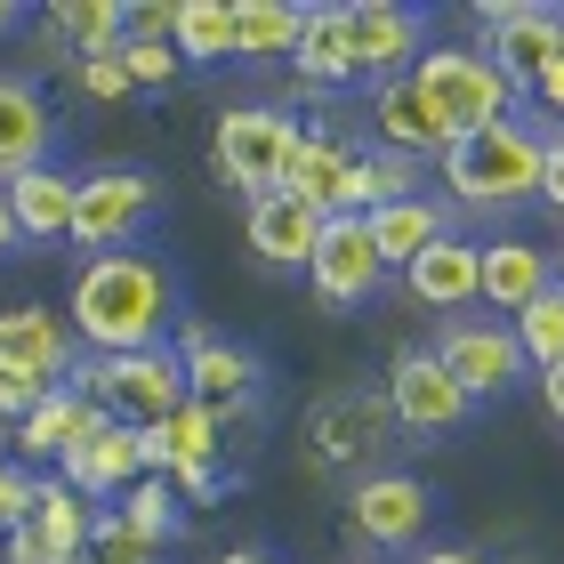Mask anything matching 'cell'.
Returning <instances> with one entry per match:
<instances>
[{
    "label": "cell",
    "mask_w": 564,
    "mask_h": 564,
    "mask_svg": "<svg viewBox=\"0 0 564 564\" xmlns=\"http://www.w3.org/2000/svg\"><path fill=\"white\" fill-rule=\"evenodd\" d=\"M218 420H226V412H210V403H194V395H186L162 427H145V435H138L145 476H170V468H210V459H218Z\"/></svg>",
    "instance_id": "20"
},
{
    "label": "cell",
    "mask_w": 564,
    "mask_h": 564,
    "mask_svg": "<svg viewBox=\"0 0 564 564\" xmlns=\"http://www.w3.org/2000/svg\"><path fill=\"white\" fill-rule=\"evenodd\" d=\"M113 517L138 532V541H153V549H170L177 532H186V517H177V492H170V476H138L130 492L113 500Z\"/></svg>",
    "instance_id": "31"
},
{
    "label": "cell",
    "mask_w": 564,
    "mask_h": 564,
    "mask_svg": "<svg viewBox=\"0 0 564 564\" xmlns=\"http://www.w3.org/2000/svg\"><path fill=\"white\" fill-rule=\"evenodd\" d=\"M153 556H162V549H153V541H138V532L121 524L113 508H97V532H89V564H153Z\"/></svg>",
    "instance_id": "35"
},
{
    "label": "cell",
    "mask_w": 564,
    "mask_h": 564,
    "mask_svg": "<svg viewBox=\"0 0 564 564\" xmlns=\"http://www.w3.org/2000/svg\"><path fill=\"white\" fill-rule=\"evenodd\" d=\"M177 371H186V395L210 403V412H226V403H242L250 388H259V355L218 339V330H202V323L177 330Z\"/></svg>",
    "instance_id": "14"
},
{
    "label": "cell",
    "mask_w": 564,
    "mask_h": 564,
    "mask_svg": "<svg viewBox=\"0 0 564 564\" xmlns=\"http://www.w3.org/2000/svg\"><path fill=\"white\" fill-rule=\"evenodd\" d=\"M476 250L468 235H444V242H427L412 267H403V291H412L420 306H435V315H452V306H468L476 299Z\"/></svg>",
    "instance_id": "21"
},
{
    "label": "cell",
    "mask_w": 564,
    "mask_h": 564,
    "mask_svg": "<svg viewBox=\"0 0 564 564\" xmlns=\"http://www.w3.org/2000/svg\"><path fill=\"white\" fill-rule=\"evenodd\" d=\"M170 48H177V65H226L235 57V9H226V0H177L170 9Z\"/></svg>",
    "instance_id": "27"
},
{
    "label": "cell",
    "mask_w": 564,
    "mask_h": 564,
    "mask_svg": "<svg viewBox=\"0 0 564 564\" xmlns=\"http://www.w3.org/2000/svg\"><path fill=\"white\" fill-rule=\"evenodd\" d=\"M306 282H315L323 306H371L379 299L388 267H379L364 218H323V242H315V259H306Z\"/></svg>",
    "instance_id": "12"
},
{
    "label": "cell",
    "mask_w": 564,
    "mask_h": 564,
    "mask_svg": "<svg viewBox=\"0 0 564 564\" xmlns=\"http://www.w3.org/2000/svg\"><path fill=\"white\" fill-rule=\"evenodd\" d=\"M371 130H379V153H412V162L452 145V130L412 97V82H379L371 89Z\"/></svg>",
    "instance_id": "23"
},
{
    "label": "cell",
    "mask_w": 564,
    "mask_h": 564,
    "mask_svg": "<svg viewBox=\"0 0 564 564\" xmlns=\"http://www.w3.org/2000/svg\"><path fill=\"white\" fill-rule=\"evenodd\" d=\"M541 202L564 218V130H556V138H541Z\"/></svg>",
    "instance_id": "39"
},
{
    "label": "cell",
    "mask_w": 564,
    "mask_h": 564,
    "mask_svg": "<svg viewBox=\"0 0 564 564\" xmlns=\"http://www.w3.org/2000/svg\"><path fill=\"white\" fill-rule=\"evenodd\" d=\"M121 73H130V89H170L177 82V48L170 41H138V33H121Z\"/></svg>",
    "instance_id": "34"
},
{
    "label": "cell",
    "mask_w": 564,
    "mask_h": 564,
    "mask_svg": "<svg viewBox=\"0 0 564 564\" xmlns=\"http://www.w3.org/2000/svg\"><path fill=\"white\" fill-rule=\"evenodd\" d=\"M73 355H82V339H73L65 315H48V306H9L0 315V364L41 379V388H65Z\"/></svg>",
    "instance_id": "15"
},
{
    "label": "cell",
    "mask_w": 564,
    "mask_h": 564,
    "mask_svg": "<svg viewBox=\"0 0 564 564\" xmlns=\"http://www.w3.org/2000/svg\"><path fill=\"white\" fill-rule=\"evenodd\" d=\"M89 532H97V500H82L57 476H33V541L57 564H73V556H89Z\"/></svg>",
    "instance_id": "25"
},
{
    "label": "cell",
    "mask_w": 564,
    "mask_h": 564,
    "mask_svg": "<svg viewBox=\"0 0 564 564\" xmlns=\"http://www.w3.org/2000/svg\"><path fill=\"white\" fill-rule=\"evenodd\" d=\"M427 162H412V153H364V210H388V202H412L420 194Z\"/></svg>",
    "instance_id": "33"
},
{
    "label": "cell",
    "mask_w": 564,
    "mask_h": 564,
    "mask_svg": "<svg viewBox=\"0 0 564 564\" xmlns=\"http://www.w3.org/2000/svg\"><path fill=\"white\" fill-rule=\"evenodd\" d=\"M291 145H299V121L291 113H274V106H226L218 113V138H210V162H218V177L242 202H259V194L282 186Z\"/></svg>",
    "instance_id": "5"
},
{
    "label": "cell",
    "mask_w": 564,
    "mask_h": 564,
    "mask_svg": "<svg viewBox=\"0 0 564 564\" xmlns=\"http://www.w3.org/2000/svg\"><path fill=\"white\" fill-rule=\"evenodd\" d=\"M420 564H484V556H476V549H459V541H452V549H427Z\"/></svg>",
    "instance_id": "43"
},
{
    "label": "cell",
    "mask_w": 564,
    "mask_h": 564,
    "mask_svg": "<svg viewBox=\"0 0 564 564\" xmlns=\"http://www.w3.org/2000/svg\"><path fill=\"white\" fill-rule=\"evenodd\" d=\"M556 282V259L549 250H532V242H484L476 250V299L492 306V315H517V306H532Z\"/></svg>",
    "instance_id": "17"
},
{
    "label": "cell",
    "mask_w": 564,
    "mask_h": 564,
    "mask_svg": "<svg viewBox=\"0 0 564 564\" xmlns=\"http://www.w3.org/2000/svg\"><path fill=\"white\" fill-rule=\"evenodd\" d=\"M508 339H517V355H524V364H541V371L564 364V291H556V282H549L532 306L508 315Z\"/></svg>",
    "instance_id": "32"
},
{
    "label": "cell",
    "mask_w": 564,
    "mask_h": 564,
    "mask_svg": "<svg viewBox=\"0 0 564 564\" xmlns=\"http://www.w3.org/2000/svg\"><path fill=\"white\" fill-rule=\"evenodd\" d=\"M48 24L73 41V57H106V48H121V33H130V9H121V0H57Z\"/></svg>",
    "instance_id": "30"
},
{
    "label": "cell",
    "mask_w": 564,
    "mask_h": 564,
    "mask_svg": "<svg viewBox=\"0 0 564 564\" xmlns=\"http://www.w3.org/2000/svg\"><path fill=\"white\" fill-rule=\"evenodd\" d=\"M532 97H541L549 113H564V33H556V48H549V65L532 73Z\"/></svg>",
    "instance_id": "41"
},
{
    "label": "cell",
    "mask_w": 564,
    "mask_h": 564,
    "mask_svg": "<svg viewBox=\"0 0 564 564\" xmlns=\"http://www.w3.org/2000/svg\"><path fill=\"white\" fill-rule=\"evenodd\" d=\"M364 235H371V250H379V267H412L427 242L452 235V218H444V202L412 194V202H388V210H364Z\"/></svg>",
    "instance_id": "24"
},
{
    "label": "cell",
    "mask_w": 564,
    "mask_h": 564,
    "mask_svg": "<svg viewBox=\"0 0 564 564\" xmlns=\"http://www.w3.org/2000/svg\"><path fill=\"white\" fill-rule=\"evenodd\" d=\"M89 412H97V403H82L73 388H48V395L33 403V412H24V420L9 427V444H24L33 459H57V452L73 444V435L89 427Z\"/></svg>",
    "instance_id": "29"
},
{
    "label": "cell",
    "mask_w": 564,
    "mask_h": 564,
    "mask_svg": "<svg viewBox=\"0 0 564 564\" xmlns=\"http://www.w3.org/2000/svg\"><path fill=\"white\" fill-rule=\"evenodd\" d=\"M170 492H186V500H218L226 492V468L210 459V468H170Z\"/></svg>",
    "instance_id": "40"
},
{
    "label": "cell",
    "mask_w": 564,
    "mask_h": 564,
    "mask_svg": "<svg viewBox=\"0 0 564 564\" xmlns=\"http://www.w3.org/2000/svg\"><path fill=\"white\" fill-rule=\"evenodd\" d=\"M403 82H412V97L444 121L452 138H468V130H484V121L517 113V89L500 82V65L484 57V48H427Z\"/></svg>",
    "instance_id": "3"
},
{
    "label": "cell",
    "mask_w": 564,
    "mask_h": 564,
    "mask_svg": "<svg viewBox=\"0 0 564 564\" xmlns=\"http://www.w3.org/2000/svg\"><path fill=\"white\" fill-rule=\"evenodd\" d=\"M347 162L355 153L339 138H323V130H306L291 145V162H282V186L274 194H291L299 210H315V218H339V194H347Z\"/></svg>",
    "instance_id": "19"
},
{
    "label": "cell",
    "mask_w": 564,
    "mask_h": 564,
    "mask_svg": "<svg viewBox=\"0 0 564 564\" xmlns=\"http://www.w3.org/2000/svg\"><path fill=\"white\" fill-rule=\"evenodd\" d=\"M476 24L492 33V48H484V57H492V65H500V82L524 97V89H532V73L549 65L556 33H564V9H549V0H484Z\"/></svg>",
    "instance_id": "8"
},
{
    "label": "cell",
    "mask_w": 564,
    "mask_h": 564,
    "mask_svg": "<svg viewBox=\"0 0 564 564\" xmlns=\"http://www.w3.org/2000/svg\"><path fill=\"white\" fill-rule=\"evenodd\" d=\"M556 291H564V259H556Z\"/></svg>",
    "instance_id": "47"
},
{
    "label": "cell",
    "mask_w": 564,
    "mask_h": 564,
    "mask_svg": "<svg viewBox=\"0 0 564 564\" xmlns=\"http://www.w3.org/2000/svg\"><path fill=\"white\" fill-rule=\"evenodd\" d=\"M153 218H162V177H145V170H97V177H82V194H73L65 242H82L89 259H106V250H130Z\"/></svg>",
    "instance_id": "4"
},
{
    "label": "cell",
    "mask_w": 564,
    "mask_h": 564,
    "mask_svg": "<svg viewBox=\"0 0 564 564\" xmlns=\"http://www.w3.org/2000/svg\"><path fill=\"white\" fill-rule=\"evenodd\" d=\"M476 403L452 388V371L435 364L427 347H403L395 364H388V420L395 427H412V435H452V427H468Z\"/></svg>",
    "instance_id": "9"
},
{
    "label": "cell",
    "mask_w": 564,
    "mask_h": 564,
    "mask_svg": "<svg viewBox=\"0 0 564 564\" xmlns=\"http://www.w3.org/2000/svg\"><path fill=\"white\" fill-rule=\"evenodd\" d=\"M541 395H549V420L564 427V364H556V371H541Z\"/></svg>",
    "instance_id": "42"
},
{
    "label": "cell",
    "mask_w": 564,
    "mask_h": 564,
    "mask_svg": "<svg viewBox=\"0 0 564 564\" xmlns=\"http://www.w3.org/2000/svg\"><path fill=\"white\" fill-rule=\"evenodd\" d=\"M291 57H299V89H347V82H364L339 9H315V0H306V24H299V48H291Z\"/></svg>",
    "instance_id": "26"
},
{
    "label": "cell",
    "mask_w": 564,
    "mask_h": 564,
    "mask_svg": "<svg viewBox=\"0 0 564 564\" xmlns=\"http://www.w3.org/2000/svg\"><path fill=\"white\" fill-rule=\"evenodd\" d=\"M339 24H347V48L371 82H403L420 57H427V24L395 0H339Z\"/></svg>",
    "instance_id": "11"
},
{
    "label": "cell",
    "mask_w": 564,
    "mask_h": 564,
    "mask_svg": "<svg viewBox=\"0 0 564 564\" xmlns=\"http://www.w3.org/2000/svg\"><path fill=\"white\" fill-rule=\"evenodd\" d=\"M138 476H145L138 427H121V420H106V412H89V427L57 452V484H73L82 500H121Z\"/></svg>",
    "instance_id": "10"
},
{
    "label": "cell",
    "mask_w": 564,
    "mask_h": 564,
    "mask_svg": "<svg viewBox=\"0 0 564 564\" xmlns=\"http://www.w3.org/2000/svg\"><path fill=\"white\" fill-rule=\"evenodd\" d=\"M17 524H33V476L0 459V541H9Z\"/></svg>",
    "instance_id": "37"
},
{
    "label": "cell",
    "mask_w": 564,
    "mask_h": 564,
    "mask_svg": "<svg viewBox=\"0 0 564 564\" xmlns=\"http://www.w3.org/2000/svg\"><path fill=\"white\" fill-rule=\"evenodd\" d=\"M48 388H41V379H24V371H9V364H0V420H24V412H33V403H41Z\"/></svg>",
    "instance_id": "38"
},
{
    "label": "cell",
    "mask_w": 564,
    "mask_h": 564,
    "mask_svg": "<svg viewBox=\"0 0 564 564\" xmlns=\"http://www.w3.org/2000/svg\"><path fill=\"white\" fill-rule=\"evenodd\" d=\"M48 145H57V113L41 106L33 82H17V73H0V186H9L17 170H41Z\"/></svg>",
    "instance_id": "18"
},
{
    "label": "cell",
    "mask_w": 564,
    "mask_h": 564,
    "mask_svg": "<svg viewBox=\"0 0 564 564\" xmlns=\"http://www.w3.org/2000/svg\"><path fill=\"white\" fill-rule=\"evenodd\" d=\"M73 194H82V177L57 170V162L17 170L9 186H0V202H9V218H17V242H65V226H73Z\"/></svg>",
    "instance_id": "16"
},
{
    "label": "cell",
    "mask_w": 564,
    "mask_h": 564,
    "mask_svg": "<svg viewBox=\"0 0 564 564\" xmlns=\"http://www.w3.org/2000/svg\"><path fill=\"white\" fill-rule=\"evenodd\" d=\"M0 33H17V9H9V0H0Z\"/></svg>",
    "instance_id": "46"
},
{
    "label": "cell",
    "mask_w": 564,
    "mask_h": 564,
    "mask_svg": "<svg viewBox=\"0 0 564 564\" xmlns=\"http://www.w3.org/2000/svg\"><path fill=\"white\" fill-rule=\"evenodd\" d=\"M388 395H364V388H339L323 395L315 412H306V444H315L323 468H355V459H371L379 444H388Z\"/></svg>",
    "instance_id": "13"
},
{
    "label": "cell",
    "mask_w": 564,
    "mask_h": 564,
    "mask_svg": "<svg viewBox=\"0 0 564 564\" xmlns=\"http://www.w3.org/2000/svg\"><path fill=\"white\" fill-rule=\"evenodd\" d=\"M242 235H250V250H259L267 267H306V259H315V242H323V218L299 210L291 194H259V202H250V218H242Z\"/></svg>",
    "instance_id": "22"
},
{
    "label": "cell",
    "mask_w": 564,
    "mask_h": 564,
    "mask_svg": "<svg viewBox=\"0 0 564 564\" xmlns=\"http://www.w3.org/2000/svg\"><path fill=\"white\" fill-rule=\"evenodd\" d=\"M435 170H444L459 210H517V202L541 194V130H524L517 113L484 121V130L452 138L435 153Z\"/></svg>",
    "instance_id": "2"
},
{
    "label": "cell",
    "mask_w": 564,
    "mask_h": 564,
    "mask_svg": "<svg viewBox=\"0 0 564 564\" xmlns=\"http://www.w3.org/2000/svg\"><path fill=\"white\" fill-rule=\"evenodd\" d=\"M65 323H73V339H82L89 355L162 347V330L177 323V274L153 259V250H106V259H82Z\"/></svg>",
    "instance_id": "1"
},
{
    "label": "cell",
    "mask_w": 564,
    "mask_h": 564,
    "mask_svg": "<svg viewBox=\"0 0 564 564\" xmlns=\"http://www.w3.org/2000/svg\"><path fill=\"white\" fill-rule=\"evenodd\" d=\"M218 564H274V556H267V549H226Z\"/></svg>",
    "instance_id": "45"
},
{
    "label": "cell",
    "mask_w": 564,
    "mask_h": 564,
    "mask_svg": "<svg viewBox=\"0 0 564 564\" xmlns=\"http://www.w3.org/2000/svg\"><path fill=\"white\" fill-rule=\"evenodd\" d=\"M73 82H82V89L97 97V106L130 97V73H121V57H113V48H106V57H82V65H73Z\"/></svg>",
    "instance_id": "36"
},
{
    "label": "cell",
    "mask_w": 564,
    "mask_h": 564,
    "mask_svg": "<svg viewBox=\"0 0 564 564\" xmlns=\"http://www.w3.org/2000/svg\"><path fill=\"white\" fill-rule=\"evenodd\" d=\"M427 517H435V492L403 468H371V476H355V492H347V532L364 549H420Z\"/></svg>",
    "instance_id": "6"
},
{
    "label": "cell",
    "mask_w": 564,
    "mask_h": 564,
    "mask_svg": "<svg viewBox=\"0 0 564 564\" xmlns=\"http://www.w3.org/2000/svg\"><path fill=\"white\" fill-rule=\"evenodd\" d=\"M17 250V218H9V202H0V259Z\"/></svg>",
    "instance_id": "44"
},
{
    "label": "cell",
    "mask_w": 564,
    "mask_h": 564,
    "mask_svg": "<svg viewBox=\"0 0 564 564\" xmlns=\"http://www.w3.org/2000/svg\"><path fill=\"white\" fill-rule=\"evenodd\" d=\"M235 9V57H291L299 48V24H306V0H226Z\"/></svg>",
    "instance_id": "28"
},
{
    "label": "cell",
    "mask_w": 564,
    "mask_h": 564,
    "mask_svg": "<svg viewBox=\"0 0 564 564\" xmlns=\"http://www.w3.org/2000/svg\"><path fill=\"white\" fill-rule=\"evenodd\" d=\"M435 364L452 371V388L459 395H508L524 379V355H517V339H508V323H484V315H452L444 330H435Z\"/></svg>",
    "instance_id": "7"
}]
</instances>
